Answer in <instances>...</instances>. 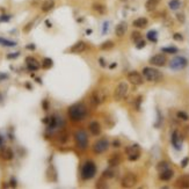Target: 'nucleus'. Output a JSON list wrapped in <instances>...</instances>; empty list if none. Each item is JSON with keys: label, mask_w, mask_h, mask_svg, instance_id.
<instances>
[{"label": "nucleus", "mask_w": 189, "mask_h": 189, "mask_svg": "<svg viewBox=\"0 0 189 189\" xmlns=\"http://www.w3.org/2000/svg\"><path fill=\"white\" fill-rule=\"evenodd\" d=\"M53 65V62L51 58H44L43 59V62H42V68H46V70H49V68H52Z\"/></svg>", "instance_id": "nucleus-29"}, {"label": "nucleus", "mask_w": 189, "mask_h": 189, "mask_svg": "<svg viewBox=\"0 0 189 189\" xmlns=\"http://www.w3.org/2000/svg\"><path fill=\"white\" fill-rule=\"evenodd\" d=\"M99 63H100V65H101L102 68H106V66H107L106 62H105V59H103V58H99Z\"/></svg>", "instance_id": "nucleus-46"}, {"label": "nucleus", "mask_w": 189, "mask_h": 189, "mask_svg": "<svg viewBox=\"0 0 189 189\" xmlns=\"http://www.w3.org/2000/svg\"><path fill=\"white\" fill-rule=\"evenodd\" d=\"M105 99H106V95H105V93H103L102 91H99V89H96V91H94L93 93H92L91 102H92V105H93L94 107H98L99 105H101V103L105 101Z\"/></svg>", "instance_id": "nucleus-10"}, {"label": "nucleus", "mask_w": 189, "mask_h": 189, "mask_svg": "<svg viewBox=\"0 0 189 189\" xmlns=\"http://www.w3.org/2000/svg\"><path fill=\"white\" fill-rule=\"evenodd\" d=\"M108 164H109L110 167H115V166H118L120 164H121V155L120 154H113L108 159Z\"/></svg>", "instance_id": "nucleus-24"}, {"label": "nucleus", "mask_w": 189, "mask_h": 189, "mask_svg": "<svg viewBox=\"0 0 189 189\" xmlns=\"http://www.w3.org/2000/svg\"><path fill=\"white\" fill-rule=\"evenodd\" d=\"M174 175V172L172 170H164V172H160V174H159V179L161 180V181H170V179L173 178Z\"/></svg>", "instance_id": "nucleus-21"}, {"label": "nucleus", "mask_w": 189, "mask_h": 189, "mask_svg": "<svg viewBox=\"0 0 189 189\" xmlns=\"http://www.w3.org/2000/svg\"><path fill=\"white\" fill-rule=\"evenodd\" d=\"M74 139H76L77 146L80 150H86L88 146V136L84 130H78L74 135Z\"/></svg>", "instance_id": "nucleus-5"}, {"label": "nucleus", "mask_w": 189, "mask_h": 189, "mask_svg": "<svg viewBox=\"0 0 189 189\" xmlns=\"http://www.w3.org/2000/svg\"><path fill=\"white\" fill-rule=\"evenodd\" d=\"M42 107H43V109L44 110L49 109V102H48V100H43V102H42Z\"/></svg>", "instance_id": "nucleus-42"}, {"label": "nucleus", "mask_w": 189, "mask_h": 189, "mask_svg": "<svg viewBox=\"0 0 189 189\" xmlns=\"http://www.w3.org/2000/svg\"><path fill=\"white\" fill-rule=\"evenodd\" d=\"M89 132L93 135V136H99L100 133H101V127L99 124V122L96 121H93L89 123Z\"/></svg>", "instance_id": "nucleus-17"}, {"label": "nucleus", "mask_w": 189, "mask_h": 189, "mask_svg": "<svg viewBox=\"0 0 189 189\" xmlns=\"http://www.w3.org/2000/svg\"><path fill=\"white\" fill-rule=\"evenodd\" d=\"M3 143H4V139H3V137L0 136V146L3 145Z\"/></svg>", "instance_id": "nucleus-50"}, {"label": "nucleus", "mask_w": 189, "mask_h": 189, "mask_svg": "<svg viewBox=\"0 0 189 189\" xmlns=\"http://www.w3.org/2000/svg\"><path fill=\"white\" fill-rule=\"evenodd\" d=\"M87 109L83 103H76L68 108V117L73 122H80L86 117Z\"/></svg>", "instance_id": "nucleus-1"}, {"label": "nucleus", "mask_w": 189, "mask_h": 189, "mask_svg": "<svg viewBox=\"0 0 189 189\" xmlns=\"http://www.w3.org/2000/svg\"><path fill=\"white\" fill-rule=\"evenodd\" d=\"M176 116H178V118L182 120V121H188V120H189L188 114L185 113V111H182V110H180V111H178V113H176Z\"/></svg>", "instance_id": "nucleus-33"}, {"label": "nucleus", "mask_w": 189, "mask_h": 189, "mask_svg": "<svg viewBox=\"0 0 189 189\" xmlns=\"http://www.w3.org/2000/svg\"><path fill=\"white\" fill-rule=\"evenodd\" d=\"M121 183H122V187H123V188H132V187H135L137 183L136 175L133 173L125 174L124 176H123V179H122Z\"/></svg>", "instance_id": "nucleus-9"}, {"label": "nucleus", "mask_w": 189, "mask_h": 189, "mask_svg": "<svg viewBox=\"0 0 189 189\" xmlns=\"http://www.w3.org/2000/svg\"><path fill=\"white\" fill-rule=\"evenodd\" d=\"M161 51H163V52H166V53H176L178 52V49L174 48V46H168V48H163Z\"/></svg>", "instance_id": "nucleus-36"}, {"label": "nucleus", "mask_w": 189, "mask_h": 189, "mask_svg": "<svg viewBox=\"0 0 189 189\" xmlns=\"http://www.w3.org/2000/svg\"><path fill=\"white\" fill-rule=\"evenodd\" d=\"M109 148V142L106 138H101V139L96 140L93 145V151L95 154H101L103 152H106Z\"/></svg>", "instance_id": "nucleus-6"}, {"label": "nucleus", "mask_w": 189, "mask_h": 189, "mask_svg": "<svg viewBox=\"0 0 189 189\" xmlns=\"http://www.w3.org/2000/svg\"><path fill=\"white\" fill-rule=\"evenodd\" d=\"M96 174V166L93 161H87L84 164L83 168H81V178L84 180H89V179L94 178Z\"/></svg>", "instance_id": "nucleus-3"}, {"label": "nucleus", "mask_w": 189, "mask_h": 189, "mask_svg": "<svg viewBox=\"0 0 189 189\" xmlns=\"http://www.w3.org/2000/svg\"><path fill=\"white\" fill-rule=\"evenodd\" d=\"M20 52H14V53H11V55H7V58L8 59H12V58H16V57H19Z\"/></svg>", "instance_id": "nucleus-44"}, {"label": "nucleus", "mask_w": 189, "mask_h": 189, "mask_svg": "<svg viewBox=\"0 0 189 189\" xmlns=\"http://www.w3.org/2000/svg\"><path fill=\"white\" fill-rule=\"evenodd\" d=\"M115 66H116V64H115V63H114V64H111V65H110V68H115Z\"/></svg>", "instance_id": "nucleus-51"}, {"label": "nucleus", "mask_w": 189, "mask_h": 189, "mask_svg": "<svg viewBox=\"0 0 189 189\" xmlns=\"http://www.w3.org/2000/svg\"><path fill=\"white\" fill-rule=\"evenodd\" d=\"M46 176H48V180H49V181H52V182L57 181V172L56 170H55V167L49 166V168L46 170Z\"/></svg>", "instance_id": "nucleus-25"}, {"label": "nucleus", "mask_w": 189, "mask_h": 189, "mask_svg": "<svg viewBox=\"0 0 189 189\" xmlns=\"http://www.w3.org/2000/svg\"><path fill=\"white\" fill-rule=\"evenodd\" d=\"M128 91H129L128 84L125 83V81H121L117 85V87L115 88V91H114V100L115 101L123 100L127 96V94H128Z\"/></svg>", "instance_id": "nucleus-4"}, {"label": "nucleus", "mask_w": 189, "mask_h": 189, "mask_svg": "<svg viewBox=\"0 0 189 189\" xmlns=\"http://www.w3.org/2000/svg\"><path fill=\"white\" fill-rule=\"evenodd\" d=\"M0 46H15L16 42L9 41V40H6V38L0 37Z\"/></svg>", "instance_id": "nucleus-28"}, {"label": "nucleus", "mask_w": 189, "mask_h": 189, "mask_svg": "<svg viewBox=\"0 0 189 189\" xmlns=\"http://www.w3.org/2000/svg\"><path fill=\"white\" fill-rule=\"evenodd\" d=\"M143 77L148 81H151V83H157V81H160L163 79V74L161 72L157 70V68H143Z\"/></svg>", "instance_id": "nucleus-2"}, {"label": "nucleus", "mask_w": 189, "mask_h": 189, "mask_svg": "<svg viewBox=\"0 0 189 189\" xmlns=\"http://www.w3.org/2000/svg\"><path fill=\"white\" fill-rule=\"evenodd\" d=\"M46 24H48V27H51V23H50V22H49V21H46Z\"/></svg>", "instance_id": "nucleus-52"}, {"label": "nucleus", "mask_w": 189, "mask_h": 189, "mask_svg": "<svg viewBox=\"0 0 189 189\" xmlns=\"http://www.w3.org/2000/svg\"><path fill=\"white\" fill-rule=\"evenodd\" d=\"M181 0H170L168 3V7L172 9V11H176L179 8L181 7Z\"/></svg>", "instance_id": "nucleus-27"}, {"label": "nucleus", "mask_w": 189, "mask_h": 189, "mask_svg": "<svg viewBox=\"0 0 189 189\" xmlns=\"http://www.w3.org/2000/svg\"><path fill=\"white\" fill-rule=\"evenodd\" d=\"M175 186L179 188H189V174H183L176 180Z\"/></svg>", "instance_id": "nucleus-15"}, {"label": "nucleus", "mask_w": 189, "mask_h": 189, "mask_svg": "<svg viewBox=\"0 0 189 189\" xmlns=\"http://www.w3.org/2000/svg\"><path fill=\"white\" fill-rule=\"evenodd\" d=\"M113 146L114 148H120V146H121V142L118 139H115L113 142Z\"/></svg>", "instance_id": "nucleus-45"}, {"label": "nucleus", "mask_w": 189, "mask_h": 189, "mask_svg": "<svg viewBox=\"0 0 189 189\" xmlns=\"http://www.w3.org/2000/svg\"><path fill=\"white\" fill-rule=\"evenodd\" d=\"M187 65H188V61L186 59L185 57L176 56L170 61V68H172V70H182V68H185Z\"/></svg>", "instance_id": "nucleus-7"}, {"label": "nucleus", "mask_w": 189, "mask_h": 189, "mask_svg": "<svg viewBox=\"0 0 189 189\" xmlns=\"http://www.w3.org/2000/svg\"><path fill=\"white\" fill-rule=\"evenodd\" d=\"M131 38H132V41L135 43H137L138 41L142 40V34H140L139 31H133L132 34H131Z\"/></svg>", "instance_id": "nucleus-34"}, {"label": "nucleus", "mask_w": 189, "mask_h": 189, "mask_svg": "<svg viewBox=\"0 0 189 189\" xmlns=\"http://www.w3.org/2000/svg\"><path fill=\"white\" fill-rule=\"evenodd\" d=\"M86 50V43L83 41H79L77 42L76 44H73V46L70 48V51L72 53H81L84 52Z\"/></svg>", "instance_id": "nucleus-16"}, {"label": "nucleus", "mask_w": 189, "mask_h": 189, "mask_svg": "<svg viewBox=\"0 0 189 189\" xmlns=\"http://www.w3.org/2000/svg\"><path fill=\"white\" fill-rule=\"evenodd\" d=\"M26 64H27V68H28L29 71H37L38 68H40V66H41L40 63L35 59L34 57H27Z\"/></svg>", "instance_id": "nucleus-14"}, {"label": "nucleus", "mask_w": 189, "mask_h": 189, "mask_svg": "<svg viewBox=\"0 0 189 189\" xmlns=\"http://www.w3.org/2000/svg\"><path fill=\"white\" fill-rule=\"evenodd\" d=\"M92 8L95 13H98L100 15H105L107 13V7L103 4H100V3H95V4L92 5Z\"/></svg>", "instance_id": "nucleus-18"}, {"label": "nucleus", "mask_w": 189, "mask_h": 189, "mask_svg": "<svg viewBox=\"0 0 189 189\" xmlns=\"http://www.w3.org/2000/svg\"><path fill=\"white\" fill-rule=\"evenodd\" d=\"M11 186H12V187H16V180H15V179L12 178V180H11Z\"/></svg>", "instance_id": "nucleus-47"}, {"label": "nucleus", "mask_w": 189, "mask_h": 189, "mask_svg": "<svg viewBox=\"0 0 189 189\" xmlns=\"http://www.w3.org/2000/svg\"><path fill=\"white\" fill-rule=\"evenodd\" d=\"M128 80L131 84H132V85H136V86L143 85V83H144L143 76H142L140 73H138L137 71L129 72V73H128Z\"/></svg>", "instance_id": "nucleus-11"}, {"label": "nucleus", "mask_w": 189, "mask_h": 189, "mask_svg": "<svg viewBox=\"0 0 189 189\" xmlns=\"http://www.w3.org/2000/svg\"><path fill=\"white\" fill-rule=\"evenodd\" d=\"M33 24H34V22H29L26 27H24V28H23V31H24V33H28V31L33 28Z\"/></svg>", "instance_id": "nucleus-39"}, {"label": "nucleus", "mask_w": 189, "mask_h": 189, "mask_svg": "<svg viewBox=\"0 0 189 189\" xmlns=\"http://www.w3.org/2000/svg\"><path fill=\"white\" fill-rule=\"evenodd\" d=\"M127 29H128L127 23L121 22L116 26V28H115V33H116V35H117L118 37H123L125 35V33H127Z\"/></svg>", "instance_id": "nucleus-20"}, {"label": "nucleus", "mask_w": 189, "mask_h": 189, "mask_svg": "<svg viewBox=\"0 0 189 189\" xmlns=\"http://www.w3.org/2000/svg\"><path fill=\"white\" fill-rule=\"evenodd\" d=\"M125 153L130 161H136L140 157V148L138 145H130L125 148Z\"/></svg>", "instance_id": "nucleus-8"}, {"label": "nucleus", "mask_w": 189, "mask_h": 189, "mask_svg": "<svg viewBox=\"0 0 189 189\" xmlns=\"http://www.w3.org/2000/svg\"><path fill=\"white\" fill-rule=\"evenodd\" d=\"M148 21L146 18H138V19H136L132 22V26L135 27V28H139V29H142V28H145V27L148 26Z\"/></svg>", "instance_id": "nucleus-23"}, {"label": "nucleus", "mask_w": 189, "mask_h": 189, "mask_svg": "<svg viewBox=\"0 0 189 189\" xmlns=\"http://www.w3.org/2000/svg\"><path fill=\"white\" fill-rule=\"evenodd\" d=\"M168 168H170V165H168V163H166V161H160V163L157 165V170H158L159 173L168 170Z\"/></svg>", "instance_id": "nucleus-30"}, {"label": "nucleus", "mask_w": 189, "mask_h": 189, "mask_svg": "<svg viewBox=\"0 0 189 189\" xmlns=\"http://www.w3.org/2000/svg\"><path fill=\"white\" fill-rule=\"evenodd\" d=\"M107 27H108V23H105V27H103V34H105V33H106V29H107Z\"/></svg>", "instance_id": "nucleus-49"}, {"label": "nucleus", "mask_w": 189, "mask_h": 189, "mask_svg": "<svg viewBox=\"0 0 189 189\" xmlns=\"http://www.w3.org/2000/svg\"><path fill=\"white\" fill-rule=\"evenodd\" d=\"M140 102H142V96H139V98H137V100H136V102H135V108H136L137 110H139V108H140Z\"/></svg>", "instance_id": "nucleus-41"}, {"label": "nucleus", "mask_w": 189, "mask_h": 189, "mask_svg": "<svg viewBox=\"0 0 189 189\" xmlns=\"http://www.w3.org/2000/svg\"><path fill=\"white\" fill-rule=\"evenodd\" d=\"M53 7H55V3H53V0H46V1L42 4L41 9H42V12L46 13V12L51 11Z\"/></svg>", "instance_id": "nucleus-26"}, {"label": "nucleus", "mask_w": 189, "mask_h": 189, "mask_svg": "<svg viewBox=\"0 0 189 189\" xmlns=\"http://www.w3.org/2000/svg\"><path fill=\"white\" fill-rule=\"evenodd\" d=\"M160 1H161V0H148V1L145 3V9L148 12H153L155 8L158 7Z\"/></svg>", "instance_id": "nucleus-22"}, {"label": "nucleus", "mask_w": 189, "mask_h": 189, "mask_svg": "<svg viewBox=\"0 0 189 189\" xmlns=\"http://www.w3.org/2000/svg\"><path fill=\"white\" fill-rule=\"evenodd\" d=\"M111 48H114V42L113 41H106L103 42L102 44L100 46L101 50H110Z\"/></svg>", "instance_id": "nucleus-31"}, {"label": "nucleus", "mask_w": 189, "mask_h": 189, "mask_svg": "<svg viewBox=\"0 0 189 189\" xmlns=\"http://www.w3.org/2000/svg\"><path fill=\"white\" fill-rule=\"evenodd\" d=\"M121 1H125V0H121Z\"/></svg>", "instance_id": "nucleus-53"}, {"label": "nucleus", "mask_w": 189, "mask_h": 189, "mask_svg": "<svg viewBox=\"0 0 189 189\" xmlns=\"http://www.w3.org/2000/svg\"><path fill=\"white\" fill-rule=\"evenodd\" d=\"M188 163H189V158H185L183 160L181 161V167L182 168H185L187 165H188Z\"/></svg>", "instance_id": "nucleus-43"}, {"label": "nucleus", "mask_w": 189, "mask_h": 189, "mask_svg": "<svg viewBox=\"0 0 189 189\" xmlns=\"http://www.w3.org/2000/svg\"><path fill=\"white\" fill-rule=\"evenodd\" d=\"M114 174H115V172H114L113 170H106L103 172L102 176L105 179H111V178H114Z\"/></svg>", "instance_id": "nucleus-35"}, {"label": "nucleus", "mask_w": 189, "mask_h": 189, "mask_svg": "<svg viewBox=\"0 0 189 189\" xmlns=\"http://www.w3.org/2000/svg\"><path fill=\"white\" fill-rule=\"evenodd\" d=\"M0 155L4 160H12L14 157V153H13L11 148H4L0 151Z\"/></svg>", "instance_id": "nucleus-19"}, {"label": "nucleus", "mask_w": 189, "mask_h": 189, "mask_svg": "<svg viewBox=\"0 0 189 189\" xmlns=\"http://www.w3.org/2000/svg\"><path fill=\"white\" fill-rule=\"evenodd\" d=\"M176 19L179 20V22H181V23H183L186 21L185 15H183V14H181V13H180V14H176Z\"/></svg>", "instance_id": "nucleus-40"}, {"label": "nucleus", "mask_w": 189, "mask_h": 189, "mask_svg": "<svg viewBox=\"0 0 189 189\" xmlns=\"http://www.w3.org/2000/svg\"><path fill=\"white\" fill-rule=\"evenodd\" d=\"M166 56L163 55V53H158V55H154V56H152L150 58V64L154 65V66H164V65L166 64Z\"/></svg>", "instance_id": "nucleus-12"}, {"label": "nucleus", "mask_w": 189, "mask_h": 189, "mask_svg": "<svg viewBox=\"0 0 189 189\" xmlns=\"http://www.w3.org/2000/svg\"><path fill=\"white\" fill-rule=\"evenodd\" d=\"M173 40H175V41H183V36L180 33H175L173 35Z\"/></svg>", "instance_id": "nucleus-38"}, {"label": "nucleus", "mask_w": 189, "mask_h": 189, "mask_svg": "<svg viewBox=\"0 0 189 189\" xmlns=\"http://www.w3.org/2000/svg\"><path fill=\"white\" fill-rule=\"evenodd\" d=\"M35 48H36V46H35L34 44H29V46H27V49H29V50H35Z\"/></svg>", "instance_id": "nucleus-48"}, {"label": "nucleus", "mask_w": 189, "mask_h": 189, "mask_svg": "<svg viewBox=\"0 0 189 189\" xmlns=\"http://www.w3.org/2000/svg\"><path fill=\"white\" fill-rule=\"evenodd\" d=\"M146 37H148V41H151V42H157V31L155 30H151V31H148V35H146Z\"/></svg>", "instance_id": "nucleus-32"}, {"label": "nucleus", "mask_w": 189, "mask_h": 189, "mask_svg": "<svg viewBox=\"0 0 189 189\" xmlns=\"http://www.w3.org/2000/svg\"><path fill=\"white\" fill-rule=\"evenodd\" d=\"M172 145L174 146V148L176 150H181L182 148V137L180 136L179 131H174L172 135Z\"/></svg>", "instance_id": "nucleus-13"}, {"label": "nucleus", "mask_w": 189, "mask_h": 189, "mask_svg": "<svg viewBox=\"0 0 189 189\" xmlns=\"http://www.w3.org/2000/svg\"><path fill=\"white\" fill-rule=\"evenodd\" d=\"M145 46H146V42L144 41V40H140V41H138L136 43V48H137V49H143Z\"/></svg>", "instance_id": "nucleus-37"}]
</instances>
